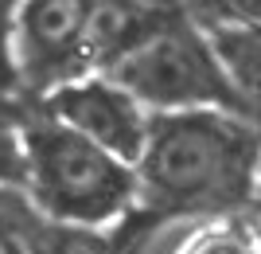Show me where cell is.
I'll use <instances>...</instances> for the list:
<instances>
[{"instance_id": "cell-1", "label": "cell", "mask_w": 261, "mask_h": 254, "mask_svg": "<svg viewBox=\"0 0 261 254\" xmlns=\"http://www.w3.org/2000/svg\"><path fill=\"white\" fill-rule=\"evenodd\" d=\"M261 129L238 113H152L137 196L160 215H222L253 203Z\"/></svg>"}, {"instance_id": "cell-2", "label": "cell", "mask_w": 261, "mask_h": 254, "mask_svg": "<svg viewBox=\"0 0 261 254\" xmlns=\"http://www.w3.org/2000/svg\"><path fill=\"white\" fill-rule=\"evenodd\" d=\"M28 192L43 215L66 227H106L137 199V168L90 145L47 110L20 122Z\"/></svg>"}, {"instance_id": "cell-3", "label": "cell", "mask_w": 261, "mask_h": 254, "mask_svg": "<svg viewBox=\"0 0 261 254\" xmlns=\"http://www.w3.org/2000/svg\"><path fill=\"white\" fill-rule=\"evenodd\" d=\"M101 78H109L152 113H234L226 75L203 28L191 16H175V8H160L152 28Z\"/></svg>"}, {"instance_id": "cell-4", "label": "cell", "mask_w": 261, "mask_h": 254, "mask_svg": "<svg viewBox=\"0 0 261 254\" xmlns=\"http://www.w3.org/2000/svg\"><path fill=\"white\" fill-rule=\"evenodd\" d=\"M90 20H94V4H78V0L20 4L12 20V63L23 86L47 98L78 82L82 71H94Z\"/></svg>"}, {"instance_id": "cell-5", "label": "cell", "mask_w": 261, "mask_h": 254, "mask_svg": "<svg viewBox=\"0 0 261 254\" xmlns=\"http://www.w3.org/2000/svg\"><path fill=\"white\" fill-rule=\"evenodd\" d=\"M43 110L90 145L106 149L109 156L125 160L129 168L141 165L148 129H152V113H144L137 98H129L121 86L109 78H78L70 86L55 90L43 98Z\"/></svg>"}, {"instance_id": "cell-6", "label": "cell", "mask_w": 261, "mask_h": 254, "mask_svg": "<svg viewBox=\"0 0 261 254\" xmlns=\"http://www.w3.org/2000/svg\"><path fill=\"white\" fill-rule=\"evenodd\" d=\"M207 12H215V16L191 12V20L203 28L211 51L226 75L234 113L242 122H250L253 129H261V8H253V16H230V8Z\"/></svg>"}, {"instance_id": "cell-7", "label": "cell", "mask_w": 261, "mask_h": 254, "mask_svg": "<svg viewBox=\"0 0 261 254\" xmlns=\"http://www.w3.org/2000/svg\"><path fill=\"white\" fill-rule=\"evenodd\" d=\"M179 254H261V243L238 227H211V231L195 235Z\"/></svg>"}, {"instance_id": "cell-8", "label": "cell", "mask_w": 261, "mask_h": 254, "mask_svg": "<svg viewBox=\"0 0 261 254\" xmlns=\"http://www.w3.org/2000/svg\"><path fill=\"white\" fill-rule=\"evenodd\" d=\"M0 184H28V156H23L20 125L0 110Z\"/></svg>"}, {"instance_id": "cell-9", "label": "cell", "mask_w": 261, "mask_h": 254, "mask_svg": "<svg viewBox=\"0 0 261 254\" xmlns=\"http://www.w3.org/2000/svg\"><path fill=\"white\" fill-rule=\"evenodd\" d=\"M12 239H20V235H12V227H8V207H0V254H8Z\"/></svg>"}, {"instance_id": "cell-10", "label": "cell", "mask_w": 261, "mask_h": 254, "mask_svg": "<svg viewBox=\"0 0 261 254\" xmlns=\"http://www.w3.org/2000/svg\"><path fill=\"white\" fill-rule=\"evenodd\" d=\"M8 254H35V250H28V246L20 243V239H12V246H8Z\"/></svg>"}, {"instance_id": "cell-11", "label": "cell", "mask_w": 261, "mask_h": 254, "mask_svg": "<svg viewBox=\"0 0 261 254\" xmlns=\"http://www.w3.org/2000/svg\"><path fill=\"white\" fill-rule=\"evenodd\" d=\"M253 199L261 203V168H257V188H253Z\"/></svg>"}]
</instances>
